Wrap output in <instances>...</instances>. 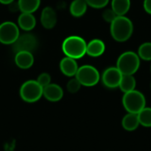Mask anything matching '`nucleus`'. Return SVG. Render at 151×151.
Here are the masks:
<instances>
[{
    "label": "nucleus",
    "mask_w": 151,
    "mask_h": 151,
    "mask_svg": "<svg viewBox=\"0 0 151 151\" xmlns=\"http://www.w3.org/2000/svg\"><path fill=\"white\" fill-rule=\"evenodd\" d=\"M110 29L111 35L116 42H124L131 38L134 32V24L126 16H117L111 23Z\"/></svg>",
    "instance_id": "obj_1"
},
{
    "label": "nucleus",
    "mask_w": 151,
    "mask_h": 151,
    "mask_svg": "<svg viewBox=\"0 0 151 151\" xmlns=\"http://www.w3.org/2000/svg\"><path fill=\"white\" fill-rule=\"evenodd\" d=\"M62 50L66 57L76 60L83 58L86 55L87 42L81 36L71 35L64 40Z\"/></svg>",
    "instance_id": "obj_2"
},
{
    "label": "nucleus",
    "mask_w": 151,
    "mask_h": 151,
    "mask_svg": "<svg viewBox=\"0 0 151 151\" xmlns=\"http://www.w3.org/2000/svg\"><path fill=\"white\" fill-rule=\"evenodd\" d=\"M140 65L141 59L137 53L126 51L119 57L116 67L123 75H134L139 70Z\"/></svg>",
    "instance_id": "obj_3"
},
{
    "label": "nucleus",
    "mask_w": 151,
    "mask_h": 151,
    "mask_svg": "<svg viewBox=\"0 0 151 151\" xmlns=\"http://www.w3.org/2000/svg\"><path fill=\"white\" fill-rule=\"evenodd\" d=\"M122 104L127 113L138 114L146 107V98L142 92L134 89L124 94L122 97Z\"/></svg>",
    "instance_id": "obj_4"
},
{
    "label": "nucleus",
    "mask_w": 151,
    "mask_h": 151,
    "mask_svg": "<svg viewBox=\"0 0 151 151\" xmlns=\"http://www.w3.org/2000/svg\"><path fill=\"white\" fill-rule=\"evenodd\" d=\"M43 88L35 80L25 81L19 88V96L21 99L29 104L39 101L42 96Z\"/></svg>",
    "instance_id": "obj_5"
},
{
    "label": "nucleus",
    "mask_w": 151,
    "mask_h": 151,
    "mask_svg": "<svg viewBox=\"0 0 151 151\" xmlns=\"http://www.w3.org/2000/svg\"><path fill=\"white\" fill-rule=\"evenodd\" d=\"M75 78L80 81L81 86L94 87L99 82L101 76L98 70L95 66L84 65L78 68Z\"/></svg>",
    "instance_id": "obj_6"
},
{
    "label": "nucleus",
    "mask_w": 151,
    "mask_h": 151,
    "mask_svg": "<svg viewBox=\"0 0 151 151\" xmlns=\"http://www.w3.org/2000/svg\"><path fill=\"white\" fill-rule=\"evenodd\" d=\"M19 36V27L12 21H4L0 24V42L3 44H13Z\"/></svg>",
    "instance_id": "obj_7"
},
{
    "label": "nucleus",
    "mask_w": 151,
    "mask_h": 151,
    "mask_svg": "<svg viewBox=\"0 0 151 151\" xmlns=\"http://www.w3.org/2000/svg\"><path fill=\"white\" fill-rule=\"evenodd\" d=\"M12 45L16 53L19 51L32 52L37 46V39L32 34H23L19 36Z\"/></svg>",
    "instance_id": "obj_8"
},
{
    "label": "nucleus",
    "mask_w": 151,
    "mask_h": 151,
    "mask_svg": "<svg viewBox=\"0 0 151 151\" xmlns=\"http://www.w3.org/2000/svg\"><path fill=\"white\" fill-rule=\"evenodd\" d=\"M122 73L116 66H111L105 69L102 74V82L108 88H119Z\"/></svg>",
    "instance_id": "obj_9"
},
{
    "label": "nucleus",
    "mask_w": 151,
    "mask_h": 151,
    "mask_svg": "<svg viewBox=\"0 0 151 151\" xmlns=\"http://www.w3.org/2000/svg\"><path fill=\"white\" fill-rule=\"evenodd\" d=\"M40 19H41V24L44 28L52 29L58 22V16L53 8L50 6H46L42 11Z\"/></svg>",
    "instance_id": "obj_10"
},
{
    "label": "nucleus",
    "mask_w": 151,
    "mask_h": 151,
    "mask_svg": "<svg viewBox=\"0 0 151 151\" xmlns=\"http://www.w3.org/2000/svg\"><path fill=\"white\" fill-rule=\"evenodd\" d=\"M42 96L50 102L55 103L60 101L64 96V91L62 88L58 84L50 83L43 88Z\"/></svg>",
    "instance_id": "obj_11"
},
{
    "label": "nucleus",
    "mask_w": 151,
    "mask_h": 151,
    "mask_svg": "<svg viewBox=\"0 0 151 151\" xmlns=\"http://www.w3.org/2000/svg\"><path fill=\"white\" fill-rule=\"evenodd\" d=\"M59 67L62 73L67 77H75L79 68L76 60L68 57H65L61 59Z\"/></svg>",
    "instance_id": "obj_12"
},
{
    "label": "nucleus",
    "mask_w": 151,
    "mask_h": 151,
    "mask_svg": "<svg viewBox=\"0 0 151 151\" xmlns=\"http://www.w3.org/2000/svg\"><path fill=\"white\" fill-rule=\"evenodd\" d=\"M105 51V44L104 41L100 39H93L87 43V52L89 57L98 58L102 56Z\"/></svg>",
    "instance_id": "obj_13"
},
{
    "label": "nucleus",
    "mask_w": 151,
    "mask_h": 151,
    "mask_svg": "<svg viewBox=\"0 0 151 151\" xmlns=\"http://www.w3.org/2000/svg\"><path fill=\"white\" fill-rule=\"evenodd\" d=\"M14 61L19 68L28 69L34 64V56L29 51H19L16 53Z\"/></svg>",
    "instance_id": "obj_14"
},
{
    "label": "nucleus",
    "mask_w": 151,
    "mask_h": 151,
    "mask_svg": "<svg viewBox=\"0 0 151 151\" xmlns=\"http://www.w3.org/2000/svg\"><path fill=\"white\" fill-rule=\"evenodd\" d=\"M18 25L24 31H30L35 27L36 19L33 13L22 12L18 18Z\"/></svg>",
    "instance_id": "obj_15"
},
{
    "label": "nucleus",
    "mask_w": 151,
    "mask_h": 151,
    "mask_svg": "<svg viewBox=\"0 0 151 151\" xmlns=\"http://www.w3.org/2000/svg\"><path fill=\"white\" fill-rule=\"evenodd\" d=\"M122 127L127 132L135 131L140 126L138 115L134 113H127L125 115L121 121Z\"/></svg>",
    "instance_id": "obj_16"
},
{
    "label": "nucleus",
    "mask_w": 151,
    "mask_h": 151,
    "mask_svg": "<svg viewBox=\"0 0 151 151\" xmlns=\"http://www.w3.org/2000/svg\"><path fill=\"white\" fill-rule=\"evenodd\" d=\"M131 7V0H111V9L117 16H125Z\"/></svg>",
    "instance_id": "obj_17"
},
{
    "label": "nucleus",
    "mask_w": 151,
    "mask_h": 151,
    "mask_svg": "<svg viewBox=\"0 0 151 151\" xmlns=\"http://www.w3.org/2000/svg\"><path fill=\"white\" fill-rule=\"evenodd\" d=\"M88 9V4L85 0H73L70 4V13L76 18L83 16Z\"/></svg>",
    "instance_id": "obj_18"
},
{
    "label": "nucleus",
    "mask_w": 151,
    "mask_h": 151,
    "mask_svg": "<svg viewBox=\"0 0 151 151\" xmlns=\"http://www.w3.org/2000/svg\"><path fill=\"white\" fill-rule=\"evenodd\" d=\"M41 0H19L18 8L21 12L33 13L40 6Z\"/></svg>",
    "instance_id": "obj_19"
},
{
    "label": "nucleus",
    "mask_w": 151,
    "mask_h": 151,
    "mask_svg": "<svg viewBox=\"0 0 151 151\" xmlns=\"http://www.w3.org/2000/svg\"><path fill=\"white\" fill-rule=\"evenodd\" d=\"M119 88L124 94L134 90L136 88V80L134 76V75H122Z\"/></svg>",
    "instance_id": "obj_20"
},
{
    "label": "nucleus",
    "mask_w": 151,
    "mask_h": 151,
    "mask_svg": "<svg viewBox=\"0 0 151 151\" xmlns=\"http://www.w3.org/2000/svg\"><path fill=\"white\" fill-rule=\"evenodd\" d=\"M139 123L145 127H151V108L145 107L138 114Z\"/></svg>",
    "instance_id": "obj_21"
},
{
    "label": "nucleus",
    "mask_w": 151,
    "mask_h": 151,
    "mask_svg": "<svg viewBox=\"0 0 151 151\" xmlns=\"http://www.w3.org/2000/svg\"><path fill=\"white\" fill-rule=\"evenodd\" d=\"M138 56L140 59L145 61H151V42H147L140 45L138 49Z\"/></svg>",
    "instance_id": "obj_22"
},
{
    "label": "nucleus",
    "mask_w": 151,
    "mask_h": 151,
    "mask_svg": "<svg viewBox=\"0 0 151 151\" xmlns=\"http://www.w3.org/2000/svg\"><path fill=\"white\" fill-rule=\"evenodd\" d=\"M81 84L80 83V81L75 77L71 79L67 82V85H66V88H67L68 92L72 93V94L77 93L81 89Z\"/></svg>",
    "instance_id": "obj_23"
},
{
    "label": "nucleus",
    "mask_w": 151,
    "mask_h": 151,
    "mask_svg": "<svg viewBox=\"0 0 151 151\" xmlns=\"http://www.w3.org/2000/svg\"><path fill=\"white\" fill-rule=\"evenodd\" d=\"M88 6H90L95 9L104 8L110 2V0H85Z\"/></svg>",
    "instance_id": "obj_24"
},
{
    "label": "nucleus",
    "mask_w": 151,
    "mask_h": 151,
    "mask_svg": "<svg viewBox=\"0 0 151 151\" xmlns=\"http://www.w3.org/2000/svg\"><path fill=\"white\" fill-rule=\"evenodd\" d=\"M36 81L39 83V85H40L41 87L44 88V87L48 86L49 84H50L51 77H50V75L49 73H41V74L38 76Z\"/></svg>",
    "instance_id": "obj_25"
},
{
    "label": "nucleus",
    "mask_w": 151,
    "mask_h": 151,
    "mask_svg": "<svg viewBox=\"0 0 151 151\" xmlns=\"http://www.w3.org/2000/svg\"><path fill=\"white\" fill-rule=\"evenodd\" d=\"M103 19L108 22V23H111L116 18H117V14L113 12V10L111 8V9H106L104 12H103Z\"/></svg>",
    "instance_id": "obj_26"
},
{
    "label": "nucleus",
    "mask_w": 151,
    "mask_h": 151,
    "mask_svg": "<svg viewBox=\"0 0 151 151\" xmlns=\"http://www.w3.org/2000/svg\"><path fill=\"white\" fill-rule=\"evenodd\" d=\"M143 8L148 14L151 15V0H144L143 1Z\"/></svg>",
    "instance_id": "obj_27"
},
{
    "label": "nucleus",
    "mask_w": 151,
    "mask_h": 151,
    "mask_svg": "<svg viewBox=\"0 0 151 151\" xmlns=\"http://www.w3.org/2000/svg\"><path fill=\"white\" fill-rule=\"evenodd\" d=\"M14 0H0V3L3 4H10L13 2Z\"/></svg>",
    "instance_id": "obj_28"
},
{
    "label": "nucleus",
    "mask_w": 151,
    "mask_h": 151,
    "mask_svg": "<svg viewBox=\"0 0 151 151\" xmlns=\"http://www.w3.org/2000/svg\"><path fill=\"white\" fill-rule=\"evenodd\" d=\"M150 88H151V83H150Z\"/></svg>",
    "instance_id": "obj_29"
},
{
    "label": "nucleus",
    "mask_w": 151,
    "mask_h": 151,
    "mask_svg": "<svg viewBox=\"0 0 151 151\" xmlns=\"http://www.w3.org/2000/svg\"><path fill=\"white\" fill-rule=\"evenodd\" d=\"M150 70H151V67H150Z\"/></svg>",
    "instance_id": "obj_30"
}]
</instances>
